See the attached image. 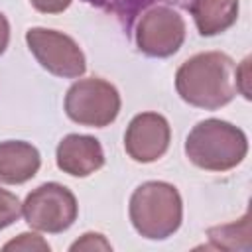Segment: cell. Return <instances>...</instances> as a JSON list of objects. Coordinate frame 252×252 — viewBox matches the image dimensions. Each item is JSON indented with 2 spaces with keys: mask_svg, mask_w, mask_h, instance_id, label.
<instances>
[{
  "mask_svg": "<svg viewBox=\"0 0 252 252\" xmlns=\"http://www.w3.org/2000/svg\"><path fill=\"white\" fill-rule=\"evenodd\" d=\"M130 220L136 232L148 240H165L183 220L179 191L165 181H146L130 197Z\"/></svg>",
  "mask_w": 252,
  "mask_h": 252,
  "instance_id": "3",
  "label": "cell"
},
{
  "mask_svg": "<svg viewBox=\"0 0 252 252\" xmlns=\"http://www.w3.org/2000/svg\"><path fill=\"white\" fill-rule=\"evenodd\" d=\"M22 215L32 228L59 234L77 220L79 205L71 189L49 181L28 193L22 205Z\"/></svg>",
  "mask_w": 252,
  "mask_h": 252,
  "instance_id": "5",
  "label": "cell"
},
{
  "mask_svg": "<svg viewBox=\"0 0 252 252\" xmlns=\"http://www.w3.org/2000/svg\"><path fill=\"white\" fill-rule=\"evenodd\" d=\"M85 2H89V4H93L96 8H100V10H104L108 14L118 16L120 20L126 22V28H130V24L136 18V14L142 8H146L152 0H85Z\"/></svg>",
  "mask_w": 252,
  "mask_h": 252,
  "instance_id": "13",
  "label": "cell"
},
{
  "mask_svg": "<svg viewBox=\"0 0 252 252\" xmlns=\"http://www.w3.org/2000/svg\"><path fill=\"white\" fill-rule=\"evenodd\" d=\"M4 250H41V252H47L49 250V244L39 234L22 232V234H18V238L6 242L4 244Z\"/></svg>",
  "mask_w": 252,
  "mask_h": 252,
  "instance_id": "15",
  "label": "cell"
},
{
  "mask_svg": "<svg viewBox=\"0 0 252 252\" xmlns=\"http://www.w3.org/2000/svg\"><path fill=\"white\" fill-rule=\"evenodd\" d=\"M250 217L244 215L238 222H230L224 226H217V228H209V238L215 242V246L219 248H238L234 236H250Z\"/></svg>",
  "mask_w": 252,
  "mask_h": 252,
  "instance_id": "12",
  "label": "cell"
},
{
  "mask_svg": "<svg viewBox=\"0 0 252 252\" xmlns=\"http://www.w3.org/2000/svg\"><path fill=\"white\" fill-rule=\"evenodd\" d=\"M41 165V156L35 146L24 140L0 142V183L20 185L30 181Z\"/></svg>",
  "mask_w": 252,
  "mask_h": 252,
  "instance_id": "10",
  "label": "cell"
},
{
  "mask_svg": "<svg viewBox=\"0 0 252 252\" xmlns=\"http://www.w3.org/2000/svg\"><path fill=\"white\" fill-rule=\"evenodd\" d=\"M8 41H10V24H8L6 16L0 12V55L6 51Z\"/></svg>",
  "mask_w": 252,
  "mask_h": 252,
  "instance_id": "18",
  "label": "cell"
},
{
  "mask_svg": "<svg viewBox=\"0 0 252 252\" xmlns=\"http://www.w3.org/2000/svg\"><path fill=\"white\" fill-rule=\"evenodd\" d=\"M171 142V128L165 116L158 112L136 114L124 134V150L138 163H152L159 159Z\"/></svg>",
  "mask_w": 252,
  "mask_h": 252,
  "instance_id": "8",
  "label": "cell"
},
{
  "mask_svg": "<svg viewBox=\"0 0 252 252\" xmlns=\"http://www.w3.org/2000/svg\"><path fill=\"white\" fill-rule=\"evenodd\" d=\"M26 43L37 63L55 77L77 79L87 71L83 49L63 32L49 28H30L26 32Z\"/></svg>",
  "mask_w": 252,
  "mask_h": 252,
  "instance_id": "6",
  "label": "cell"
},
{
  "mask_svg": "<svg viewBox=\"0 0 252 252\" xmlns=\"http://www.w3.org/2000/svg\"><path fill=\"white\" fill-rule=\"evenodd\" d=\"M30 4L41 14H59L69 8L71 0H30Z\"/></svg>",
  "mask_w": 252,
  "mask_h": 252,
  "instance_id": "17",
  "label": "cell"
},
{
  "mask_svg": "<svg viewBox=\"0 0 252 252\" xmlns=\"http://www.w3.org/2000/svg\"><path fill=\"white\" fill-rule=\"evenodd\" d=\"M175 89L187 104L217 110L236 94V65L222 51L197 53L177 69Z\"/></svg>",
  "mask_w": 252,
  "mask_h": 252,
  "instance_id": "1",
  "label": "cell"
},
{
  "mask_svg": "<svg viewBox=\"0 0 252 252\" xmlns=\"http://www.w3.org/2000/svg\"><path fill=\"white\" fill-rule=\"evenodd\" d=\"M22 217V203L20 199L0 187V230L14 224Z\"/></svg>",
  "mask_w": 252,
  "mask_h": 252,
  "instance_id": "14",
  "label": "cell"
},
{
  "mask_svg": "<svg viewBox=\"0 0 252 252\" xmlns=\"http://www.w3.org/2000/svg\"><path fill=\"white\" fill-rule=\"evenodd\" d=\"M118 112L120 94L104 79H79L65 94V114L81 126L104 128L116 120Z\"/></svg>",
  "mask_w": 252,
  "mask_h": 252,
  "instance_id": "4",
  "label": "cell"
},
{
  "mask_svg": "<svg viewBox=\"0 0 252 252\" xmlns=\"http://www.w3.org/2000/svg\"><path fill=\"white\" fill-rule=\"evenodd\" d=\"M69 250H112V246H110V242L104 240L102 234H98V232H87L77 242H73Z\"/></svg>",
  "mask_w": 252,
  "mask_h": 252,
  "instance_id": "16",
  "label": "cell"
},
{
  "mask_svg": "<svg viewBox=\"0 0 252 252\" xmlns=\"http://www.w3.org/2000/svg\"><path fill=\"white\" fill-rule=\"evenodd\" d=\"M185 41L183 16L165 6H154L146 10L136 24V45L148 57H171Z\"/></svg>",
  "mask_w": 252,
  "mask_h": 252,
  "instance_id": "7",
  "label": "cell"
},
{
  "mask_svg": "<svg viewBox=\"0 0 252 252\" xmlns=\"http://www.w3.org/2000/svg\"><path fill=\"white\" fill-rule=\"evenodd\" d=\"M57 167L73 177H87L104 165V152L94 136L67 134L55 150Z\"/></svg>",
  "mask_w": 252,
  "mask_h": 252,
  "instance_id": "9",
  "label": "cell"
},
{
  "mask_svg": "<svg viewBox=\"0 0 252 252\" xmlns=\"http://www.w3.org/2000/svg\"><path fill=\"white\" fill-rule=\"evenodd\" d=\"M248 154L246 134L220 118L197 122L185 140V156L205 171H228Z\"/></svg>",
  "mask_w": 252,
  "mask_h": 252,
  "instance_id": "2",
  "label": "cell"
},
{
  "mask_svg": "<svg viewBox=\"0 0 252 252\" xmlns=\"http://www.w3.org/2000/svg\"><path fill=\"white\" fill-rule=\"evenodd\" d=\"M189 12L205 37L226 32L238 18V0H191Z\"/></svg>",
  "mask_w": 252,
  "mask_h": 252,
  "instance_id": "11",
  "label": "cell"
}]
</instances>
